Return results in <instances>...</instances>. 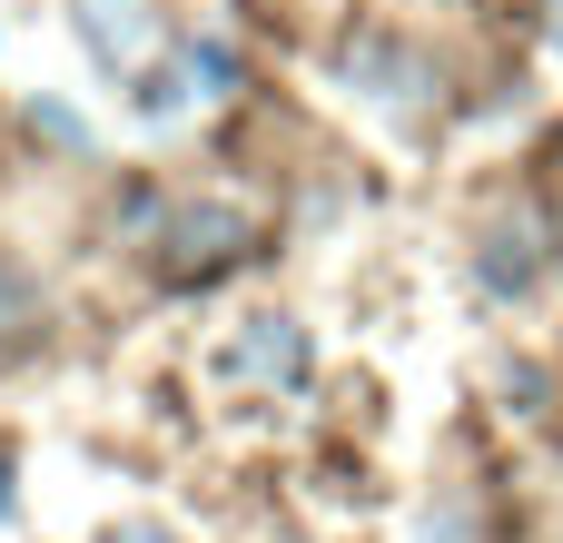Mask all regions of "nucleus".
<instances>
[{
    "mask_svg": "<svg viewBox=\"0 0 563 543\" xmlns=\"http://www.w3.org/2000/svg\"><path fill=\"white\" fill-rule=\"evenodd\" d=\"M475 277H485L495 297H525V287H534V237H525V218H505V228L485 237V257H475Z\"/></svg>",
    "mask_w": 563,
    "mask_h": 543,
    "instance_id": "39448f33",
    "label": "nucleus"
},
{
    "mask_svg": "<svg viewBox=\"0 0 563 543\" xmlns=\"http://www.w3.org/2000/svg\"><path fill=\"white\" fill-rule=\"evenodd\" d=\"M30 346H40V287H30V267L0 257V366L30 356Z\"/></svg>",
    "mask_w": 563,
    "mask_h": 543,
    "instance_id": "423d86ee",
    "label": "nucleus"
},
{
    "mask_svg": "<svg viewBox=\"0 0 563 543\" xmlns=\"http://www.w3.org/2000/svg\"><path fill=\"white\" fill-rule=\"evenodd\" d=\"M129 99H139V119H168V109H188V79H178V69H139Z\"/></svg>",
    "mask_w": 563,
    "mask_h": 543,
    "instance_id": "6e6552de",
    "label": "nucleus"
},
{
    "mask_svg": "<svg viewBox=\"0 0 563 543\" xmlns=\"http://www.w3.org/2000/svg\"><path fill=\"white\" fill-rule=\"evenodd\" d=\"M188 69H198V89H228V79H238V59H228V40H198V49H188Z\"/></svg>",
    "mask_w": 563,
    "mask_h": 543,
    "instance_id": "1a4fd4ad",
    "label": "nucleus"
},
{
    "mask_svg": "<svg viewBox=\"0 0 563 543\" xmlns=\"http://www.w3.org/2000/svg\"><path fill=\"white\" fill-rule=\"evenodd\" d=\"M416 543H495V514H485V485H445V495L426 505Z\"/></svg>",
    "mask_w": 563,
    "mask_h": 543,
    "instance_id": "20e7f679",
    "label": "nucleus"
},
{
    "mask_svg": "<svg viewBox=\"0 0 563 543\" xmlns=\"http://www.w3.org/2000/svg\"><path fill=\"white\" fill-rule=\"evenodd\" d=\"M238 366H247V376H307V336H297V317H257V336L238 346Z\"/></svg>",
    "mask_w": 563,
    "mask_h": 543,
    "instance_id": "0eeeda50",
    "label": "nucleus"
},
{
    "mask_svg": "<svg viewBox=\"0 0 563 543\" xmlns=\"http://www.w3.org/2000/svg\"><path fill=\"white\" fill-rule=\"evenodd\" d=\"M10 505H20V485H10V465H0V524H10Z\"/></svg>",
    "mask_w": 563,
    "mask_h": 543,
    "instance_id": "f8f14e48",
    "label": "nucleus"
},
{
    "mask_svg": "<svg viewBox=\"0 0 563 543\" xmlns=\"http://www.w3.org/2000/svg\"><path fill=\"white\" fill-rule=\"evenodd\" d=\"M346 79H356L376 109H426V99H435V59L406 49V40H386V30H366V40L346 49Z\"/></svg>",
    "mask_w": 563,
    "mask_h": 543,
    "instance_id": "f03ea898",
    "label": "nucleus"
},
{
    "mask_svg": "<svg viewBox=\"0 0 563 543\" xmlns=\"http://www.w3.org/2000/svg\"><path fill=\"white\" fill-rule=\"evenodd\" d=\"M158 277L168 287H198V277H218V267H238L247 257V218L238 208H218V198H198V208H158Z\"/></svg>",
    "mask_w": 563,
    "mask_h": 543,
    "instance_id": "f257e3e1",
    "label": "nucleus"
},
{
    "mask_svg": "<svg viewBox=\"0 0 563 543\" xmlns=\"http://www.w3.org/2000/svg\"><path fill=\"white\" fill-rule=\"evenodd\" d=\"M30 119H40V138H59V148H89V129H79L69 109H30Z\"/></svg>",
    "mask_w": 563,
    "mask_h": 543,
    "instance_id": "9d476101",
    "label": "nucleus"
},
{
    "mask_svg": "<svg viewBox=\"0 0 563 543\" xmlns=\"http://www.w3.org/2000/svg\"><path fill=\"white\" fill-rule=\"evenodd\" d=\"M99 543H178V534H158V524H109Z\"/></svg>",
    "mask_w": 563,
    "mask_h": 543,
    "instance_id": "9b49d317",
    "label": "nucleus"
},
{
    "mask_svg": "<svg viewBox=\"0 0 563 543\" xmlns=\"http://www.w3.org/2000/svg\"><path fill=\"white\" fill-rule=\"evenodd\" d=\"M69 30L99 69H139L158 49V0H69Z\"/></svg>",
    "mask_w": 563,
    "mask_h": 543,
    "instance_id": "7ed1b4c3",
    "label": "nucleus"
}]
</instances>
